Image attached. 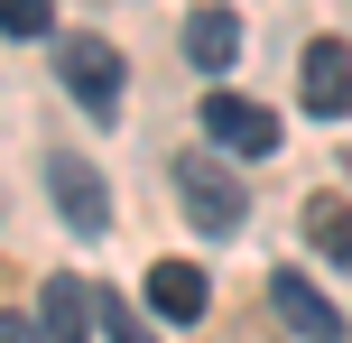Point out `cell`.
Returning a JSON list of instances; mask_svg holds the SVG:
<instances>
[{
  "label": "cell",
  "instance_id": "6da1fadb",
  "mask_svg": "<svg viewBox=\"0 0 352 343\" xmlns=\"http://www.w3.org/2000/svg\"><path fill=\"white\" fill-rule=\"evenodd\" d=\"M56 74H65V93L74 102L93 111V121H111V111H121V84H130V65H121V47H111V37H56Z\"/></svg>",
  "mask_w": 352,
  "mask_h": 343
},
{
  "label": "cell",
  "instance_id": "7a4b0ae2",
  "mask_svg": "<svg viewBox=\"0 0 352 343\" xmlns=\"http://www.w3.org/2000/svg\"><path fill=\"white\" fill-rule=\"evenodd\" d=\"M176 195H186V214L204 223V232H232V223L250 214L241 177H232L223 158H204V148H195V158H176Z\"/></svg>",
  "mask_w": 352,
  "mask_h": 343
},
{
  "label": "cell",
  "instance_id": "3957f363",
  "mask_svg": "<svg viewBox=\"0 0 352 343\" xmlns=\"http://www.w3.org/2000/svg\"><path fill=\"white\" fill-rule=\"evenodd\" d=\"M47 186H56V214H65L74 232H111V195H102V177H93V158L47 148Z\"/></svg>",
  "mask_w": 352,
  "mask_h": 343
},
{
  "label": "cell",
  "instance_id": "277c9868",
  "mask_svg": "<svg viewBox=\"0 0 352 343\" xmlns=\"http://www.w3.org/2000/svg\"><path fill=\"white\" fill-rule=\"evenodd\" d=\"M204 130L223 148H241V158H269V148H278V111L250 102V93H204Z\"/></svg>",
  "mask_w": 352,
  "mask_h": 343
},
{
  "label": "cell",
  "instance_id": "5b68a950",
  "mask_svg": "<svg viewBox=\"0 0 352 343\" xmlns=\"http://www.w3.org/2000/svg\"><path fill=\"white\" fill-rule=\"evenodd\" d=\"M297 84H306V111H316V121H343L352 111V47L343 37H316L306 65H297Z\"/></svg>",
  "mask_w": 352,
  "mask_h": 343
},
{
  "label": "cell",
  "instance_id": "8992f818",
  "mask_svg": "<svg viewBox=\"0 0 352 343\" xmlns=\"http://www.w3.org/2000/svg\"><path fill=\"white\" fill-rule=\"evenodd\" d=\"M269 307H278V325L297 334V343H334V334H343V316L324 307V297H316V278H297V269H278V278H269Z\"/></svg>",
  "mask_w": 352,
  "mask_h": 343
},
{
  "label": "cell",
  "instance_id": "52a82bcc",
  "mask_svg": "<svg viewBox=\"0 0 352 343\" xmlns=\"http://www.w3.org/2000/svg\"><path fill=\"white\" fill-rule=\"evenodd\" d=\"M37 316H47V343H93V325H102V297H93L84 278L56 269L47 288H37Z\"/></svg>",
  "mask_w": 352,
  "mask_h": 343
},
{
  "label": "cell",
  "instance_id": "ba28073f",
  "mask_svg": "<svg viewBox=\"0 0 352 343\" xmlns=\"http://www.w3.org/2000/svg\"><path fill=\"white\" fill-rule=\"evenodd\" d=\"M148 307H158L167 325H195V316L213 307V288H204L195 260H158V269H148Z\"/></svg>",
  "mask_w": 352,
  "mask_h": 343
},
{
  "label": "cell",
  "instance_id": "9c48e42d",
  "mask_svg": "<svg viewBox=\"0 0 352 343\" xmlns=\"http://www.w3.org/2000/svg\"><path fill=\"white\" fill-rule=\"evenodd\" d=\"M186 56H195V65H204V74H223L232 56H241V19H232L223 0H204V10L186 19Z\"/></svg>",
  "mask_w": 352,
  "mask_h": 343
},
{
  "label": "cell",
  "instance_id": "30bf717a",
  "mask_svg": "<svg viewBox=\"0 0 352 343\" xmlns=\"http://www.w3.org/2000/svg\"><path fill=\"white\" fill-rule=\"evenodd\" d=\"M306 241H316L334 269H352V204H334V195H316L306 204Z\"/></svg>",
  "mask_w": 352,
  "mask_h": 343
},
{
  "label": "cell",
  "instance_id": "8fae6325",
  "mask_svg": "<svg viewBox=\"0 0 352 343\" xmlns=\"http://www.w3.org/2000/svg\"><path fill=\"white\" fill-rule=\"evenodd\" d=\"M56 19V0H0V28H19V37H37Z\"/></svg>",
  "mask_w": 352,
  "mask_h": 343
},
{
  "label": "cell",
  "instance_id": "7c38bea8",
  "mask_svg": "<svg viewBox=\"0 0 352 343\" xmlns=\"http://www.w3.org/2000/svg\"><path fill=\"white\" fill-rule=\"evenodd\" d=\"M102 325H111V343H158V334H148V325H140V316H130V307H121V297H102Z\"/></svg>",
  "mask_w": 352,
  "mask_h": 343
},
{
  "label": "cell",
  "instance_id": "4fadbf2b",
  "mask_svg": "<svg viewBox=\"0 0 352 343\" xmlns=\"http://www.w3.org/2000/svg\"><path fill=\"white\" fill-rule=\"evenodd\" d=\"M0 343H47V334H37L28 316H0Z\"/></svg>",
  "mask_w": 352,
  "mask_h": 343
}]
</instances>
